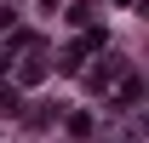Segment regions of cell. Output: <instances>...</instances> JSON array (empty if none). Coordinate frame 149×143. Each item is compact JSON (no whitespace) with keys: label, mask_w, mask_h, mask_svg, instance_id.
<instances>
[{"label":"cell","mask_w":149,"mask_h":143,"mask_svg":"<svg viewBox=\"0 0 149 143\" xmlns=\"http://www.w3.org/2000/svg\"><path fill=\"white\" fill-rule=\"evenodd\" d=\"M12 109H17V86H6V80H0V115H12Z\"/></svg>","instance_id":"obj_1"},{"label":"cell","mask_w":149,"mask_h":143,"mask_svg":"<svg viewBox=\"0 0 149 143\" xmlns=\"http://www.w3.org/2000/svg\"><path fill=\"white\" fill-rule=\"evenodd\" d=\"M40 74H46V57H29V63H23V80H29V86H35Z\"/></svg>","instance_id":"obj_2"}]
</instances>
